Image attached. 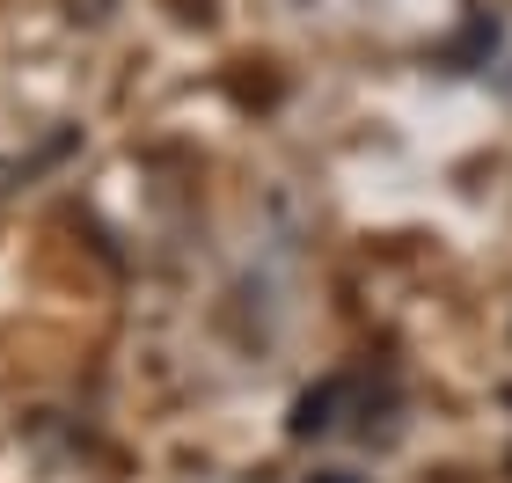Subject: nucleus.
I'll list each match as a JSON object with an SVG mask.
<instances>
[{
    "instance_id": "f257e3e1",
    "label": "nucleus",
    "mask_w": 512,
    "mask_h": 483,
    "mask_svg": "<svg viewBox=\"0 0 512 483\" xmlns=\"http://www.w3.org/2000/svg\"><path fill=\"white\" fill-rule=\"evenodd\" d=\"M359 374H330L322 388H308V396L293 403V432L300 440H322V432H337L344 418H352V403H359Z\"/></svg>"
}]
</instances>
